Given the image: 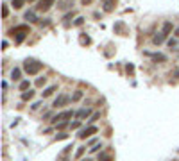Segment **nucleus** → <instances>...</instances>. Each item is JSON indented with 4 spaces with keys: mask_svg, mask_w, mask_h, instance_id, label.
I'll return each instance as SVG.
<instances>
[{
    "mask_svg": "<svg viewBox=\"0 0 179 161\" xmlns=\"http://www.w3.org/2000/svg\"><path fill=\"white\" fill-rule=\"evenodd\" d=\"M31 32V29H29V25H16V27H13V29L9 31V34L13 36V38H16V43H22L23 39H25V36H27Z\"/></svg>",
    "mask_w": 179,
    "mask_h": 161,
    "instance_id": "f257e3e1",
    "label": "nucleus"
},
{
    "mask_svg": "<svg viewBox=\"0 0 179 161\" xmlns=\"http://www.w3.org/2000/svg\"><path fill=\"white\" fill-rule=\"evenodd\" d=\"M43 68V63H38L34 59H27V61L23 63V70L29 73V75H36V73Z\"/></svg>",
    "mask_w": 179,
    "mask_h": 161,
    "instance_id": "f03ea898",
    "label": "nucleus"
},
{
    "mask_svg": "<svg viewBox=\"0 0 179 161\" xmlns=\"http://www.w3.org/2000/svg\"><path fill=\"white\" fill-rule=\"evenodd\" d=\"M75 113L72 111V109H68V111H63V113H57V115H54V118H52V124H59V122H63V120H68V118H72Z\"/></svg>",
    "mask_w": 179,
    "mask_h": 161,
    "instance_id": "7ed1b4c3",
    "label": "nucleus"
},
{
    "mask_svg": "<svg viewBox=\"0 0 179 161\" xmlns=\"http://www.w3.org/2000/svg\"><path fill=\"white\" fill-rule=\"evenodd\" d=\"M52 5H54V0H39L38 5H36V9L38 11H43V13H47Z\"/></svg>",
    "mask_w": 179,
    "mask_h": 161,
    "instance_id": "20e7f679",
    "label": "nucleus"
},
{
    "mask_svg": "<svg viewBox=\"0 0 179 161\" xmlns=\"http://www.w3.org/2000/svg\"><path fill=\"white\" fill-rule=\"evenodd\" d=\"M97 131H98V129H97L95 125H90V127H86V129H83L81 132H79V138H81V140H86V138H90L91 134H95Z\"/></svg>",
    "mask_w": 179,
    "mask_h": 161,
    "instance_id": "39448f33",
    "label": "nucleus"
},
{
    "mask_svg": "<svg viewBox=\"0 0 179 161\" xmlns=\"http://www.w3.org/2000/svg\"><path fill=\"white\" fill-rule=\"evenodd\" d=\"M70 97L68 95H65V93H63V95H59L56 100H54V104H52V106H54V107H61V106H66V104H68L70 102Z\"/></svg>",
    "mask_w": 179,
    "mask_h": 161,
    "instance_id": "423d86ee",
    "label": "nucleus"
},
{
    "mask_svg": "<svg viewBox=\"0 0 179 161\" xmlns=\"http://www.w3.org/2000/svg\"><path fill=\"white\" fill-rule=\"evenodd\" d=\"M115 4H116V0H102V9L106 13H111L115 9Z\"/></svg>",
    "mask_w": 179,
    "mask_h": 161,
    "instance_id": "0eeeda50",
    "label": "nucleus"
},
{
    "mask_svg": "<svg viewBox=\"0 0 179 161\" xmlns=\"http://www.w3.org/2000/svg\"><path fill=\"white\" fill-rule=\"evenodd\" d=\"M165 38H167V34H163V32H158V34L152 38V43H154V45H161V43L165 41Z\"/></svg>",
    "mask_w": 179,
    "mask_h": 161,
    "instance_id": "6e6552de",
    "label": "nucleus"
},
{
    "mask_svg": "<svg viewBox=\"0 0 179 161\" xmlns=\"http://www.w3.org/2000/svg\"><path fill=\"white\" fill-rule=\"evenodd\" d=\"M56 90H57V86H56V84H54V86H49V88H47V90H43V93H41V95H43V98H47V97H50V95H52V93H54Z\"/></svg>",
    "mask_w": 179,
    "mask_h": 161,
    "instance_id": "1a4fd4ad",
    "label": "nucleus"
},
{
    "mask_svg": "<svg viewBox=\"0 0 179 161\" xmlns=\"http://www.w3.org/2000/svg\"><path fill=\"white\" fill-rule=\"evenodd\" d=\"M172 29H174V25H172V22H165V23H163V31H161V32H163V34H167V36H168L170 32H172Z\"/></svg>",
    "mask_w": 179,
    "mask_h": 161,
    "instance_id": "9d476101",
    "label": "nucleus"
},
{
    "mask_svg": "<svg viewBox=\"0 0 179 161\" xmlns=\"http://www.w3.org/2000/svg\"><path fill=\"white\" fill-rule=\"evenodd\" d=\"M90 113H91L90 109H81V111H77V113H75V116H77V118H86V116L90 115Z\"/></svg>",
    "mask_w": 179,
    "mask_h": 161,
    "instance_id": "9b49d317",
    "label": "nucleus"
},
{
    "mask_svg": "<svg viewBox=\"0 0 179 161\" xmlns=\"http://www.w3.org/2000/svg\"><path fill=\"white\" fill-rule=\"evenodd\" d=\"M20 75H22L20 68H15V70L11 72V79H13V80H20Z\"/></svg>",
    "mask_w": 179,
    "mask_h": 161,
    "instance_id": "f8f14e48",
    "label": "nucleus"
},
{
    "mask_svg": "<svg viewBox=\"0 0 179 161\" xmlns=\"http://www.w3.org/2000/svg\"><path fill=\"white\" fill-rule=\"evenodd\" d=\"M83 95H84V93H83L81 90H77V91L74 93V95H72V102H77V100H81V98H83Z\"/></svg>",
    "mask_w": 179,
    "mask_h": 161,
    "instance_id": "ddd939ff",
    "label": "nucleus"
},
{
    "mask_svg": "<svg viewBox=\"0 0 179 161\" xmlns=\"http://www.w3.org/2000/svg\"><path fill=\"white\" fill-rule=\"evenodd\" d=\"M98 161H113V158H111L109 154H106V152H100L98 154Z\"/></svg>",
    "mask_w": 179,
    "mask_h": 161,
    "instance_id": "4468645a",
    "label": "nucleus"
},
{
    "mask_svg": "<svg viewBox=\"0 0 179 161\" xmlns=\"http://www.w3.org/2000/svg\"><path fill=\"white\" fill-rule=\"evenodd\" d=\"M25 20H29V22H36V15H34V13H32V11H27V13H25Z\"/></svg>",
    "mask_w": 179,
    "mask_h": 161,
    "instance_id": "2eb2a0df",
    "label": "nucleus"
},
{
    "mask_svg": "<svg viewBox=\"0 0 179 161\" xmlns=\"http://www.w3.org/2000/svg\"><path fill=\"white\" fill-rule=\"evenodd\" d=\"M150 57H152V59H154V61H161V63H163V61H167V57H165V56H163V54H152V56H150Z\"/></svg>",
    "mask_w": 179,
    "mask_h": 161,
    "instance_id": "dca6fc26",
    "label": "nucleus"
},
{
    "mask_svg": "<svg viewBox=\"0 0 179 161\" xmlns=\"http://www.w3.org/2000/svg\"><path fill=\"white\" fill-rule=\"evenodd\" d=\"M32 97H34V91H23V95H22V100H31Z\"/></svg>",
    "mask_w": 179,
    "mask_h": 161,
    "instance_id": "f3484780",
    "label": "nucleus"
},
{
    "mask_svg": "<svg viewBox=\"0 0 179 161\" xmlns=\"http://www.w3.org/2000/svg\"><path fill=\"white\" fill-rule=\"evenodd\" d=\"M23 4H25V0H13V7H15V9L23 7Z\"/></svg>",
    "mask_w": 179,
    "mask_h": 161,
    "instance_id": "a211bd4d",
    "label": "nucleus"
},
{
    "mask_svg": "<svg viewBox=\"0 0 179 161\" xmlns=\"http://www.w3.org/2000/svg\"><path fill=\"white\" fill-rule=\"evenodd\" d=\"M29 86H31V82H29V80H22V82H20V90H22V91H25V90H29Z\"/></svg>",
    "mask_w": 179,
    "mask_h": 161,
    "instance_id": "6ab92c4d",
    "label": "nucleus"
},
{
    "mask_svg": "<svg viewBox=\"0 0 179 161\" xmlns=\"http://www.w3.org/2000/svg\"><path fill=\"white\" fill-rule=\"evenodd\" d=\"M45 82H47V77H39V79L36 80V86H39V88H41Z\"/></svg>",
    "mask_w": 179,
    "mask_h": 161,
    "instance_id": "aec40b11",
    "label": "nucleus"
},
{
    "mask_svg": "<svg viewBox=\"0 0 179 161\" xmlns=\"http://www.w3.org/2000/svg\"><path fill=\"white\" fill-rule=\"evenodd\" d=\"M98 118H100V113H98V111H97V113H93V116H91V118H90V124H93V122H97V120H98Z\"/></svg>",
    "mask_w": 179,
    "mask_h": 161,
    "instance_id": "412c9836",
    "label": "nucleus"
},
{
    "mask_svg": "<svg viewBox=\"0 0 179 161\" xmlns=\"http://www.w3.org/2000/svg\"><path fill=\"white\" fill-rule=\"evenodd\" d=\"M84 150H86V147H79V149H77V154H75V158H81L83 154H84Z\"/></svg>",
    "mask_w": 179,
    "mask_h": 161,
    "instance_id": "4be33fe9",
    "label": "nucleus"
},
{
    "mask_svg": "<svg viewBox=\"0 0 179 161\" xmlns=\"http://www.w3.org/2000/svg\"><path fill=\"white\" fill-rule=\"evenodd\" d=\"M65 138H68V134H65V132H59L56 136V140H65Z\"/></svg>",
    "mask_w": 179,
    "mask_h": 161,
    "instance_id": "5701e85b",
    "label": "nucleus"
},
{
    "mask_svg": "<svg viewBox=\"0 0 179 161\" xmlns=\"http://www.w3.org/2000/svg\"><path fill=\"white\" fill-rule=\"evenodd\" d=\"M66 124H68L66 120H63V122H59V124H57V129H65V127H66Z\"/></svg>",
    "mask_w": 179,
    "mask_h": 161,
    "instance_id": "b1692460",
    "label": "nucleus"
},
{
    "mask_svg": "<svg viewBox=\"0 0 179 161\" xmlns=\"http://www.w3.org/2000/svg\"><path fill=\"white\" fill-rule=\"evenodd\" d=\"M2 13H4V18H7V16H9V9H7V5H4V11H2Z\"/></svg>",
    "mask_w": 179,
    "mask_h": 161,
    "instance_id": "393cba45",
    "label": "nucleus"
},
{
    "mask_svg": "<svg viewBox=\"0 0 179 161\" xmlns=\"http://www.w3.org/2000/svg\"><path fill=\"white\" fill-rule=\"evenodd\" d=\"M79 127H81V122H79V120H77V122H74V124H72V129H79Z\"/></svg>",
    "mask_w": 179,
    "mask_h": 161,
    "instance_id": "a878e982",
    "label": "nucleus"
},
{
    "mask_svg": "<svg viewBox=\"0 0 179 161\" xmlns=\"http://www.w3.org/2000/svg\"><path fill=\"white\" fill-rule=\"evenodd\" d=\"M100 149H102V145H95V147H93V149H90V150H91V152H98V150H100Z\"/></svg>",
    "mask_w": 179,
    "mask_h": 161,
    "instance_id": "bb28decb",
    "label": "nucleus"
},
{
    "mask_svg": "<svg viewBox=\"0 0 179 161\" xmlns=\"http://www.w3.org/2000/svg\"><path fill=\"white\" fill-rule=\"evenodd\" d=\"M81 4L83 5H90V4H93V0H81Z\"/></svg>",
    "mask_w": 179,
    "mask_h": 161,
    "instance_id": "cd10ccee",
    "label": "nucleus"
},
{
    "mask_svg": "<svg viewBox=\"0 0 179 161\" xmlns=\"http://www.w3.org/2000/svg\"><path fill=\"white\" fill-rule=\"evenodd\" d=\"M39 106H41V102H36V104H32V107H31V109H32V111H36Z\"/></svg>",
    "mask_w": 179,
    "mask_h": 161,
    "instance_id": "c85d7f7f",
    "label": "nucleus"
},
{
    "mask_svg": "<svg viewBox=\"0 0 179 161\" xmlns=\"http://www.w3.org/2000/svg\"><path fill=\"white\" fill-rule=\"evenodd\" d=\"M174 45H176V39H168V47H170V49H172Z\"/></svg>",
    "mask_w": 179,
    "mask_h": 161,
    "instance_id": "c756f323",
    "label": "nucleus"
},
{
    "mask_svg": "<svg viewBox=\"0 0 179 161\" xmlns=\"http://www.w3.org/2000/svg\"><path fill=\"white\" fill-rule=\"evenodd\" d=\"M72 16H74V11H72V13H68V15H66V16H65V20H70Z\"/></svg>",
    "mask_w": 179,
    "mask_h": 161,
    "instance_id": "7c9ffc66",
    "label": "nucleus"
},
{
    "mask_svg": "<svg viewBox=\"0 0 179 161\" xmlns=\"http://www.w3.org/2000/svg\"><path fill=\"white\" fill-rule=\"evenodd\" d=\"M176 36L179 38V27H177V29H176Z\"/></svg>",
    "mask_w": 179,
    "mask_h": 161,
    "instance_id": "2f4dec72",
    "label": "nucleus"
},
{
    "mask_svg": "<svg viewBox=\"0 0 179 161\" xmlns=\"http://www.w3.org/2000/svg\"><path fill=\"white\" fill-rule=\"evenodd\" d=\"M84 161H91V159H84Z\"/></svg>",
    "mask_w": 179,
    "mask_h": 161,
    "instance_id": "473e14b6",
    "label": "nucleus"
},
{
    "mask_svg": "<svg viewBox=\"0 0 179 161\" xmlns=\"http://www.w3.org/2000/svg\"><path fill=\"white\" fill-rule=\"evenodd\" d=\"M29 2H34V0H29Z\"/></svg>",
    "mask_w": 179,
    "mask_h": 161,
    "instance_id": "72a5a7b5",
    "label": "nucleus"
}]
</instances>
